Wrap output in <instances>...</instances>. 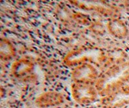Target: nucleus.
I'll return each mask as SVG.
<instances>
[{
	"label": "nucleus",
	"instance_id": "f257e3e1",
	"mask_svg": "<svg viewBox=\"0 0 129 108\" xmlns=\"http://www.w3.org/2000/svg\"><path fill=\"white\" fill-rule=\"evenodd\" d=\"M129 84V61L117 63L100 74L95 86L99 96L105 97Z\"/></svg>",
	"mask_w": 129,
	"mask_h": 108
},
{
	"label": "nucleus",
	"instance_id": "f03ea898",
	"mask_svg": "<svg viewBox=\"0 0 129 108\" xmlns=\"http://www.w3.org/2000/svg\"><path fill=\"white\" fill-rule=\"evenodd\" d=\"M71 94L75 102L81 105L92 104L99 96L94 84L76 82H74L71 86Z\"/></svg>",
	"mask_w": 129,
	"mask_h": 108
},
{
	"label": "nucleus",
	"instance_id": "7ed1b4c3",
	"mask_svg": "<svg viewBox=\"0 0 129 108\" xmlns=\"http://www.w3.org/2000/svg\"><path fill=\"white\" fill-rule=\"evenodd\" d=\"M100 74L95 67L88 63L79 64L72 72V78L76 83L91 84L96 83Z\"/></svg>",
	"mask_w": 129,
	"mask_h": 108
},
{
	"label": "nucleus",
	"instance_id": "20e7f679",
	"mask_svg": "<svg viewBox=\"0 0 129 108\" xmlns=\"http://www.w3.org/2000/svg\"><path fill=\"white\" fill-rule=\"evenodd\" d=\"M101 104L105 108H122L129 105V84L102 98Z\"/></svg>",
	"mask_w": 129,
	"mask_h": 108
},
{
	"label": "nucleus",
	"instance_id": "39448f33",
	"mask_svg": "<svg viewBox=\"0 0 129 108\" xmlns=\"http://www.w3.org/2000/svg\"><path fill=\"white\" fill-rule=\"evenodd\" d=\"M64 97L60 93L56 91H48L39 95L36 99V104L40 107L56 106L62 104Z\"/></svg>",
	"mask_w": 129,
	"mask_h": 108
},
{
	"label": "nucleus",
	"instance_id": "423d86ee",
	"mask_svg": "<svg viewBox=\"0 0 129 108\" xmlns=\"http://www.w3.org/2000/svg\"><path fill=\"white\" fill-rule=\"evenodd\" d=\"M107 29L109 33L118 39H125L129 34V30L126 24L122 20L114 18L108 22Z\"/></svg>",
	"mask_w": 129,
	"mask_h": 108
},
{
	"label": "nucleus",
	"instance_id": "0eeeda50",
	"mask_svg": "<svg viewBox=\"0 0 129 108\" xmlns=\"http://www.w3.org/2000/svg\"><path fill=\"white\" fill-rule=\"evenodd\" d=\"M34 69V64L31 61L26 59H20L12 64L11 72L17 78L25 76L30 73Z\"/></svg>",
	"mask_w": 129,
	"mask_h": 108
},
{
	"label": "nucleus",
	"instance_id": "6e6552de",
	"mask_svg": "<svg viewBox=\"0 0 129 108\" xmlns=\"http://www.w3.org/2000/svg\"><path fill=\"white\" fill-rule=\"evenodd\" d=\"M16 54V50L12 43L7 39H2L0 42V55L4 60L12 58Z\"/></svg>",
	"mask_w": 129,
	"mask_h": 108
},
{
	"label": "nucleus",
	"instance_id": "1a4fd4ad",
	"mask_svg": "<svg viewBox=\"0 0 129 108\" xmlns=\"http://www.w3.org/2000/svg\"><path fill=\"white\" fill-rule=\"evenodd\" d=\"M128 49H129V47H128Z\"/></svg>",
	"mask_w": 129,
	"mask_h": 108
}]
</instances>
